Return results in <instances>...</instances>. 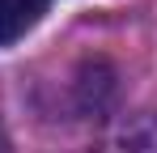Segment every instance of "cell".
<instances>
[{
	"label": "cell",
	"mask_w": 157,
	"mask_h": 153,
	"mask_svg": "<svg viewBox=\"0 0 157 153\" xmlns=\"http://www.w3.org/2000/svg\"><path fill=\"white\" fill-rule=\"evenodd\" d=\"M47 0H0V47H13L43 22Z\"/></svg>",
	"instance_id": "6da1fadb"
}]
</instances>
